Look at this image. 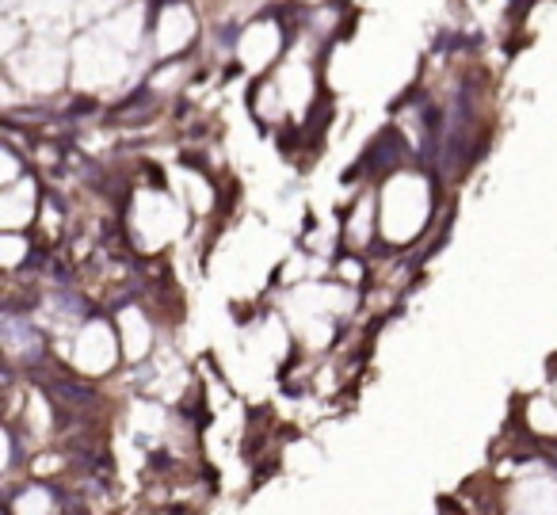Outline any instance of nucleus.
Masks as SVG:
<instances>
[{
	"label": "nucleus",
	"instance_id": "2",
	"mask_svg": "<svg viewBox=\"0 0 557 515\" xmlns=\"http://www.w3.org/2000/svg\"><path fill=\"white\" fill-rule=\"evenodd\" d=\"M111 359H115V344H111L108 329H103V324L88 329L77 344V367L88 370V375H103V370L111 367Z\"/></svg>",
	"mask_w": 557,
	"mask_h": 515
},
{
	"label": "nucleus",
	"instance_id": "3",
	"mask_svg": "<svg viewBox=\"0 0 557 515\" xmlns=\"http://www.w3.org/2000/svg\"><path fill=\"white\" fill-rule=\"evenodd\" d=\"M12 515H54V496L42 485H27L12 496Z\"/></svg>",
	"mask_w": 557,
	"mask_h": 515
},
{
	"label": "nucleus",
	"instance_id": "1",
	"mask_svg": "<svg viewBox=\"0 0 557 515\" xmlns=\"http://www.w3.org/2000/svg\"><path fill=\"white\" fill-rule=\"evenodd\" d=\"M511 507L516 515H557V474L534 469L511 485Z\"/></svg>",
	"mask_w": 557,
	"mask_h": 515
},
{
	"label": "nucleus",
	"instance_id": "4",
	"mask_svg": "<svg viewBox=\"0 0 557 515\" xmlns=\"http://www.w3.org/2000/svg\"><path fill=\"white\" fill-rule=\"evenodd\" d=\"M527 420L539 436H557V408L549 405L546 397H534L531 408H527Z\"/></svg>",
	"mask_w": 557,
	"mask_h": 515
}]
</instances>
